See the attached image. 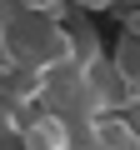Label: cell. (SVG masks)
<instances>
[{"label": "cell", "instance_id": "obj_1", "mask_svg": "<svg viewBox=\"0 0 140 150\" xmlns=\"http://www.w3.org/2000/svg\"><path fill=\"white\" fill-rule=\"evenodd\" d=\"M20 150H80V135L70 130L60 115H35L20 125Z\"/></svg>", "mask_w": 140, "mask_h": 150}, {"label": "cell", "instance_id": "obj_2", "mask_svg": "<svg viewBox=\"0 0 140 150\" xmlns=\"http://www.w3.org/2000/svg\"><path fill=\"white\" fill-rule=\"evenodd\" d=\"M115 70H120V80H125V90L140 100V35L130 30L125 40H120V55H115Z\"/></svg>", "mask_w": 140, "mask_h": 150}, {"label": "cell", "instance_id": "obj_3", "mask_svg": "<svg viewBox=\"0 0 140 150\" xmlns=\"http://www.w3.org/2000/svg\"><path fill=\"white\" fill-rule=\"evenodd\" d=\"M20 5H25V10H35V15H50V20H55V10L65 5V0H20Z\"/></svg>", "mask_w": 140, "mask_h": 150}, {"label": "cell", "instance_id": "obj_4", "mask_svg": "<svg viewBox=\"0 0 140 150\" xmlns=\"http://www.w3.org/2000/svg\"><path fill=\"white\" fill-rule=\"evenodd\" d=\"M80 5H90V10H100V5H110V0H80Z\"/></svg>", "mask_w": 140, "mask_h": 150}]
</instances>
